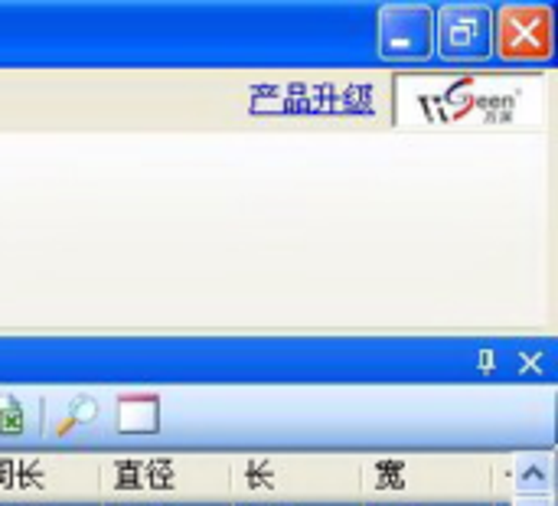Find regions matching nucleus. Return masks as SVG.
<instances>
[{
    "label": "nucleus",
    "mask_w": 558,
    "mask_h": 506,
    "mask_svg": "<svg viewBox=\"0 0 558 506\" xmlns=\"http://www.w3.org/2000/svg\"><path fill=\"white\" fill-rule=\"evenodd\" d=\"M500 461L484 455H360V506H481L500 494Z\"/></svg>",
    "instance_id": "obj_1"
},
{
    "label": "nucleus",
    "mask_w": 558,
    "mask_h": 506,
    "mask_svg": "<svg viewBox=\"0 0 558 506\" xmlns=\"http://www.w3.org/2000/svg\"><path fill=\"white\" fill-rule=\"evenodd\" d=\"M356 461L343 451L229 455V504L356 506Z\"/></svg>",
    "instance_id": "obj_2"
},
{
    "label": "nucleus",
    "mask_w": 558,
    "mask_h": 506,
    "mask_svg": "<svg viewBox=\"0 0 558 506\" xmlns=\"http://www.w3.org/2000/svg\"><path fill=\"white\" fill-rule=\"evenodd\" d=\"M98 504L226 506L229 455H101Z\"/></svg>",
    "instance_id": "obj_3"
},
{
    "label": "nucleus",
    "mask_w": 558,
    "mask_h": 506,
    "mask_svg": "<svg viewBox=\"0 0 558 506\" xmlns=\"http://www.w3.org/2000/svg\"><path fill=\"white\" fill-rule=\"evenodd\" d=\"M98 451H0V504H98Z\"/></svg>",
    "instance_id": "obj_4"
},
{
    "label": "nucleus",
    "mask_w": 558,
    "mask_h": 506,
    "mask_svg": "<svg viewBox=\"0 0 558 506\" xmlns=\"http://www.w3.org/2000/svg\"><path fill=\"white\" fill-rule=\"evenodd\" d=\"M494 49L507 62H543L556 52V13L546 3H507L494 13Z\"/></svg>",
    "instance_id": "obj_5"
},
{
    "label": "nucleus",
    "mask_w": 558,
    "mask_h": 506,
    "mask_svg": "<svg viewBox=\"0 0 558 506\" xmlns=\"http://www.w3.org/2000/svg\"><path fill=\"white\" fill-rule=\"evenodd\" d=\"M435 46L448 59H481L494 49V10L481 3H448L435 10Z\"/></svg>",
    "instance_id": "obj_6"
},
{
    "label": "nucleus",
    "mask_w": 558,
    "mask_h": 506,
    "mask_svg": "<svg viewBox=\"0 0 558 506\" xmlns=\"http://www.w3.org/2000/svg\"><path fill=\"white\" fill-rule=\"evenodd\" d=\"M376 39L386 59H422L435 49V10L415 3L383 7Z\"/></svg>",
    "instance_id": "obj_7"
}]
</instances>
